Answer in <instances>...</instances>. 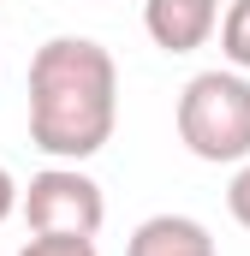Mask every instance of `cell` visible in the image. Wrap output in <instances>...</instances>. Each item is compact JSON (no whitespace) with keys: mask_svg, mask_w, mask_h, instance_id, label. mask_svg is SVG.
Wrapping results in <instances>:
<instances>
[{"mask_svg":"<svg viewBox=\"0 0 250 256\" xmlns=\"http://www.w3.org/2000/svg\"><path fill=\"white\" fill-rule=\"evenodd\" d=\"M120 126V66L96 36H54L30 60V143L84 167Z\"/></svg>","mask_w":250,"mask_h":256,"instance_id":"1","label":"cell"},{"mask_svg":"<svg viewBox=\"0 0 250 256\" xmlns=\"http://www.w3.org/2000/svg\"><path fill=\"white\" fill-rule=\"evenodd\" d=\"M179 143L208 167L250 161V72L214 66L179 90Z\"/></svg>","mask_w":250,"mask_h":256,"instance_id":"2","label":"cell"},{"mask_svg":"<svg viewBox=\"0 0 250 256\" xmlns=\"http://www.w3.org/2000/svg\"><path fill=\"white\" fill-rule=\"evenodd\" d=\"M24 220H30V232L96 238L102 220H108V196H102V185H96L84 167L54 161V167H42V173L24 185Z\"/></svg>","mask_w":250,"mask_h":256,"instance_id":"3","label":"cell"},{"mask_svg":"<svg viewBox=\"0 0 250 256\" xmlns=\"http://www.w3.org/2000/svg\"><path fill=\"white\" fill-rule=\"evenodd\" d=\"M143 30L167 54H196L220 30V0H143Z\"/></svg>","mask_w":250,"mask_h":256,"instance_id":"4","label":"cell"},{"mask_svg":"<svg viewBox=\"0 0 250 256\" xmlns=\"http://www.w3.org/2000/svg\"><path fill=\"white\" fill-rule=\"evenodd\" d=\"M125 256H214V232L196 220V214H149Z\"/></svg>","mask_w":250,"mask_h":256,"instance_id":"5","label":"cell"},{"mask_svg":"<svg viewBox=\"0 0 250 256\" xmlns=\"http://www.w3.org/2000/svg\"><path fill=\"white\" fill-rule=\"evenodd\" d=\"M220 54L232 72H250V0H232L220 18Z\"/></svg>","mask_w":250,"mask_h":256,"instance_id":"6","label":"cell"},{"mask_svg":"<svg viewBox=\"0 0 250 256\" xmlns=\"http://www.w3.org/2000/svg\"><path fill=\"white\" fill-rule=\"evenodd\" d=\"M18 256H96V238H60V232H30Z\"/></svg>","mask_w":250,"mask_h":256,"instance_id":"7","label":"cell"},{"mask_svg":"<svg viewBox=\"0 0 250 256\" xmlns=\"http://www.w3.org/2000/svg\"><path fill=\"white\" fill-rule=\"evenodd\" d=\"M226 208H232V220L250 232V161L232 173V185H226Z\"/></svg>","mask_w":250,"mask_h":256,"instance_id":"8","label":"cell"},{"mask_svg":"<svg viewBox=\"0 0 250 256\" xmlns=\"http://www.w3.org/2000/svg\"><path fill=\"white\" fill-rule=\"evenodd\" d=\"M12 214H24V185H18V179H12V167L0 161V226H6Z\"/></svg>","mask_w":250,"mask_h":256,"instance_id":"9","label":"cell"}]
</instances>
